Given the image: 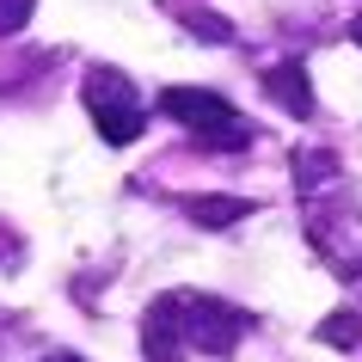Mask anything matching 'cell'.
<instances>
[{"mask_svg": "<svg viewBox=\"0 0 362 362\" xmlns=\"http://www.w3.org/2000/svg\"><path fill=\"white\" fill-rule=\"evenodd\" d=\"M185 215L197 228H233V221L258 215V203H246V197H185Z\"/></svg>", "mask_w": 362, "mask_h": 362, "instance_id": "obj_7", "label": "cell"}, {"mask_svg": "<svg viewBox=\"0 0 362 362\" xmlns=\"http://www.w3.org/2000/svg\"><path fill=\"white\" fill-rule=\"evenodd\" d=\"M350 37H356V43H362V19H350Z\"/></svg>", "mask_w": 362, "mask_h": 362, "instance_id": "obj_13", "label": "cell"}, {"mask_svg": "<svg viewBox=\"0 0 362 362\" xmlns=\"http://www.w3.org/2000/svg\"><path fill=\"white\" fill-rule=\"evenodd\" d=\"M80 98H86V111H93L98 135H105L111 148H129L135 135L148 129V105H141V93L129 86V74H117V68H86Z\"/></svg>", "mask_w": 362, "mask_h": 362, "instance_id": "obj_2", "label": "cell"}, {"mask_svg": "<svg viewBox=\"0 0 362 362\" xmlns=\"http://www.w3.org/2000/svg\"><path fill=\"white\" fill-rule=\"evenodd\" d=\"M191 31L203 43H233V31H228V19H215V13H191Z\"/></svg>", "mask_w": 362, "mask_h": 362, "instance_id": "obj_10", "label": "cell"}, {"mask_svg": "<svg viewBox=\"0 0 362 362\" xmlns=\"http://www.w3.org/2000/svg\"><path fill=\"white\" fill-rule=\"evenodd\" d=\"M141 350H148V362H185L191 350H185V338H178V325H172V307L166 295L148 307V320H141Z\"/></svg>", "mask_w": 362, "mask_h": 362, "instance_id": "obj_5", "label": "cell"}, {"mask_svg": "<svg viewBox=\"0 0 362 362\" xmlns=\"http://www.w3.org/2000/svg\"><path fill=\"white\" fill-rule=\"evenodd\" d=\"M264 93H270V105L288 111L295 123L313 117V86H307V68H301V62H276V68L264 74Z\"/></svg>", "mask_w": 362, "mask_h": 362, "instance_id": "obj_4", "label": "cell"}, {"mask_svg": "<svg viewBox=\"0 0 362 362\" xmlns=\"http://www.w3.org/2000/svg\"><path fill=\"white\" fill-rule=\"evenodd\" d=\"M160 111H166L172 123H185L191 135H203V129H215V123L240 117L221 93H203V86H166V93H160Z\"/></svg>", "mask_w": 362, "mask_h": 362, "instance_id": "obj_3", "label": "cell"}, {"mask_svg": "<svg viewBox=\"0 0 362 362\" xmlns=\"http://www.w3.org/2000/svg\"><path fill=\"white\" fill-rule=\"evenodd\" d=\"M31 6H37V0H0V37H6V31H25V25H31Z\"/></svg>", "mask_w": 362, "mask_h": 362, "instance_id": "obj_9", "label": "cell"}, {"mask_svg": "<svg viewBox=\"0 0 362 362\" xmlns=\"http://www.w3.org/2000/svg\"><path fill=\"white\" fill-rule=\"evenodd\" d=\"M356 270H362V264H356Z\"/></svg>", "mask_w": 362, "mask_h": 362, "instance_id": "obj_14", "label": "cell"}, {"mask_svg": "<svg viewBox=\"0 0 362 362\" xmlns=\"http://www.w3.org/2000/svg\"><path fill=\"white\" fill-rule=\"evenodd\" d=\"M320 344H332V350H356V344H362V313H356V307L325 313V320H320Z\"/></svg>", "mask_w": 362, "mask_h": 362, "instance_id": "obj_8", "label": "cell"}, {"mask_svg": "<svg viewBox=\"0 0 362 362\" xmlns=\"http://www.w3.org/2000/svg\"><path fill=\"white\" fill-rule=\"evenodd\" d=\"M166 307H172V325H178L185 350H203V356H228L252 332V313L215 301V295H166Z\"/></svg>", "mask_w": 362, "mask_h": 362, "instance_id": "obj_1", "label": "cell"}, {"mask_svg": "<svg viewBox=\"0 0 362 362\" xmlns=\"http://www.w3.org/2000/svg\"><path fill=\"white\" fill-rule=\"evenodd\" d=\"M288 172H295V191H301V197H320V191L338 185V153H332V148H295Z\"/></svg>", "mask_w": 362, "mask_h": 362, "instance_id": "obj_6", "label": "cell"}, {"mask_svg": "<svg viewBox=\"0 0 362 362\" xmlns=\"http://www.w3.org/2000/svg\"><path fill=\"white\" fill-rule=\"evenodd\" d=\"M13 252H19V240H13V233H6V240H0V258H13Z\"/></svg>", "mask_w": 362, "mask_h": 362, "instance_id": "obj_11", "label": "cell"}, {"mask_svg": "<svg viewBox=\"0 0 362 362\" xmlns=\"http://www.w3.org/2000/svg\"><path fill=\"white\" fill-rule=\"evenodd\" d=\"M37 362H80V356H68V350H56V356H37Z\"/></svg>", "mask_w": 362, "mask_h": 362, "instance_id": "obj_12", "label": "cell"}]
</instances>
